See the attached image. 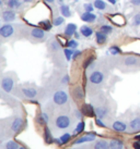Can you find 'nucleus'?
I'll list each match as a JSON object with an SVG mask.
<instances>
[{
    "mask_svg": "<svg viewBox=\"0 0 140 149\" xmlns=\"http://www.w3.org/2000/svg\"><path fill=\"white\" fill-rule=\"evenodd\" d=\"M54 102L56 104H59V106H62V104H65L68 101V95H67L66 91H56L55 94H54Z\"/></svg>",
    "mask_w": 140,
    "mask_h": 149,
    "instance_id": "1",
    "label": "nucleus"
},
{
    "mask_svg": "<svg viewBox=\"0 0 140 149\" xmlns=\"http://www.w3.org/2000/svg\"><path fill=\"white\" fill-rule=\"evenodd\" d=\"M56 126L58 128H62V130H65V128L69 127L70 124H71V121H70L69 116H59L56 119Z\"/></svg>",
    "mask_w": 140,
    "mask_h": 149,
    "instance_id": "2",
    "label": "nucleus"
},
{
    "mask_svg": "<svg viewBox=\"0 0 140 149\" xmlns=\"http://www.w3.org/2000/svg\"><path fill=\"white\" fill-rule=\"evenodd\" d=\"M13 85H14V82H13V79L10 76H6L1 81V87H2V89L6 93H10V91H12Z\"/></svg>",
    "mask_w": 140,
    "mask_h": 149,
    "instance_id": "3",
    "label": "nucleus"
},
{
    "mask_svg": "<svg viewBox=\"0 0 140 149\" xmlns=\"http://www.w3.org/2000/svg\"><path fill=\"white\" fill-rule=\"evenodd\" d=\"M90 82L92 84H95V85H98V84H101L103 82L104 79V75L102 72H100V71H94L93 73H91L90 77Z\"/></svg>",
    "mask_w": 140,
    "mask_h": 149,
    "instance_id": "4",
    "label": "nucleus"
},
{
    "mask_svg": "<svg viewBox=\"0 0 140 149\" xmlns=\"http://www.w3.org/2000/svg\"><path fill=\"white\" fill-rule=\"evenodd\" d=\"M13 33H14V29H13L11 24H4L0 29V35L4 38H8L10 36H12Z\"/></svg>",
    "mask_w": 140,
    "mask_h": 149,
    "instance_id": "5",
    "label": "nucleus"
},
{
    "mask_svg": "<svg viewBox=\"0 0 140 149\" xmlns=\"http://www.w3.org/2000/svg\"><path fill=\"white\" fill-rule=\"evenodd\" d=\"M22 126H23V120H22V118L18 116L13 120L12 124H11V130H12V132L17 133L22 128Z\"/></svg>",
    "mask_w": 140,
    "mask_h": 149,
    "instance_id": "6",
    "label": "nucleus"
},
{
    "mask_svg": "<svg viewBox=\"0 0 140 149\" xmlns=\"http://www.w3.org/2000/svg\"><path fill=\"white\" fill-rule=\"evenodd\" d=\"M94 139H95L94 134L89 133V134H87V135H84V136L78 138L77 141H74V145H79V144H82V143H86V141H94Z\"/></svg>",
    "mask_w": 140,
    "mask_h": 149,
    "instance_id": "7",
    "label": "nucleus"
},
{
    "mask_svg": "<svg viewBox=\"0 0 140 149\" xmlns=\"http://www.w3.org/2000/svg\"><path fill=\"white\" fill-rule=\"evenodd\" d=\"M81 111H82L83 116H92L95 113V109L92 108L91 104H83L82 108H81Z\"/></svg>",
    "mask_w": 140,
    "mask_h": 149,
    "instance_id": "8",
    "label": "nucleus"
},
{
    "mask_svg": "<svg viewBox=\"0 0 140 149\" xmlns=\"http://www.w3.org/2000/svg\"><path fill=\"white\" fill-rule=\"evenodd\" d=\"M95 19H96V15L93 14L92 12H87V11H86V12L81 15V20L84 22H87V23H92V22H94Z\"/></svg>",
    "mask_w": 140,
    "mask_h": 149,
    "instance_id": "9",
    "label": "nucleus"
},
{
    "mask_svg": "<svg viewBox=\"0 0 140 149\" xmlns=\"http://www.w3.org/2000/svg\"><path fill=\"white\" fill-rule=\"evenodd\" d=\"M112 127H113V130L116 131V132H125V131H126V128H127V126H126V124L123 123V122H120V121H116V122L113 123Z\"/></svg>",
    "mask_w": 140,
    "mask_h": 149,
    "instance_id": "10",
    "label": "nucleus"
},
{
    "mask_svg": "<svg viewBox=\"0 0 140 149\" xmlns=\"http://www.w3.org/2000/svg\"><path fill=\"white\" fill-rule=\"evenodd\" d=\"M70 138H71V135H70L69 133H66V134L62 135L58 139H55V143L58 144V145H65V144H67L70 141Z\"/></svg>",
    "mask_w": 140,
    "mask_h": 149,
    "instance_id": "11",
    "label": "nucleus"
},
{
    "mask_svg": "<svg viewBox=\"0 0 140 149\" xmlns=\"http://www.w3.org/2000/svg\"><path fill=\"white\" fill-rule=\"evenodd\" d=\"M23 94L26 98H34L35 96L37 95V91L35 88H31V87H28V88H23L22 89Z\"/></svg>",
    "mask_w": 140,
    "mask_h": 149,
    "instance_id": "12",
    "label": "nucleus"
},
{
    "mask_svg": "<svg viewBox=\"0 0 140 149\" xmlns=\"http://www.w3.org/2000/svg\"><path fill=\"white\" fill-rule=\"evenodd\" d=\"M32 36L36 39H42V38L45 36V31H43L42 29H38V27H35V29H32Z\"/></svg>",
    "mask_w": 140,
    "mask_h": 149,
    "instance_id": "13",
    "label": "nucleus"
},
{
    "mask_svg": "<svg viewBox=\"0 0 140 149\" xmlns=\"http://www.w3.org/2000/svg\"><path fill=\"white\" fill-rule=\"evenodd\" d=\"M94 149H111L110 143H107V141H104V139L96 141L94 144Z\"/></svg>",
    "mask_w": 140,
    "mask_h": 149,
    "instance_id": "14",
    "label": "nucleus"
},
{
    "mask_svg": "<svg viewBox=\"0 0 140 149\" xmlns=\"http://www.w3.org/2000/svg\"><path fill=\"white\" fill-rule=\"evenodd\" d=\"M14 19H16V13L13 12V11L8 10V11H4V14H2V20L4 22H11Z\"/></svg>",
    "mask_w": 140,
    "mask_h": 149,
    "instance_id": "15",
    "label": "nucleus"
},
{
    "mask_svg": "<svg viewBox=\"0 0 140 149\" xmlns=\"http://www.w3.org/2000/svg\"><path fill=\"white\" fill-rule=\"evenodd\" d=\"M76 31H77V26H76V24L70 23V24L67 25L66 29H65V35L70 37V36H72V35L76 34Z\"/></svg>",
    "mask_w": 140,
    "mask_h": 149,
    "instance_id": "16",
    "label": "nucleus"
},
{
    "mask_svg": "<svg viewBox=\"0 0 140 149\" xmlns=\"http://www.w3.org/2000/svg\"><path fill=\"white\" fill-rule=\"evenodd\" d=\"M110 147H111V149H123L124 144L119 139H112L110 141Z\"/></svg>",
    "mask_w": 140,
    "mask_h": 149,
    "instance_id": "17",
    "label": "nucleus"
},
{
    "mask_svg": "<svg viewBox=\"0 0 140 149\" xmlns=\"http://www.w3.org/2000/svg\"><path fill=\"white\" fill-rule=\"evenodd\" d=\"M95 37H96V42L99 45H103L104 42H106V34H104L101 31L95 33Z\"/></svg>",
    "mask_w": 140,
    "mask_h": 149,
    "instance_id": "18",
    "label": "nucleus"
},
{
    "mask_svg": "<svg viewBox=\"0 0 140 149\" xmlns=\"http://www.w3.org/2000/svg\"><path fill=\"white\" fill-rule=\"evenodd\" d=\"M80 33L82 34L84 37H90L91 35L93 34V29H91L90 26L84 25V26H82V27L80 29Z\"/></svg>",
    "mask_w": 140,
    "mask_h": 149,
    "instance_id": "19",
    "label": "nucleus"
},
{
    "mask_svg": "<svg viewBox=\"0 0 140 149\" xmlns=\"http://www.w3.org/2000/svg\"><path fill=\"white\" fill-rule=\"evenodd\" d=\"M130 128L132 131H139L140 130V116L135 118L132 121H130Z\"/></svg>",
    "mask_w": 140,
    "mask_h": 149,
    "instance_id": "20",
    "label": "nucleus"
},
{
    "mask_svg": "<svg viewBox=\"0 0 140 149\" xmlns=\"http://www.w3.org/2000/svg\"><path fill=\"white\" fill-rule=\"evenodd\" d=\"M95 114H96L98 118L102 119V118H104V116L107 114V109L106 108H103V107L96 108V109H95Z\"/></svg>",
    "mask_w": 140,
    "mask_h": 149,
    "instance_id": "21",
    "label": "nucleus"
},
{
    "mask_svg": "<svg viewBox=\"0 0 140 149\" xmlns=\"http://www.w3.org/2000/svg\"><path fill=\"white\" fill-rule=\"evenodd\" d=\"M19 144L14 141H9L4 144V149H19Z\"/></svg>",
    "mask_w": 140,
    "mask_h": 149,
    "instance_id": "22",
    "label": "nucleus"
},
{
    "mask_svg": "<svg viewBox=\"0 0 140 149\" xmlns=\"http://www.w3.org/2000/svg\"><path fill=\"white\" fill-rule=\"evenodd\" d=\"M137 62H138V59L134 56H129L125 59V64L126 65H135V64H137Z\"/></svg>",
    "mask_w": 140,
    "mask_h": 149,
    "instance_id": "23",
    "label": "nucleus"
},
{
    "mask_svg": "<svg viewBox=\"0 0 140 149\" xmlns=\"http://www.w3.org/2000/svg\"><path fill=\"white\" fill-rule=\"evenodd\" d=\"M60 12H62V14L65 17H69L70 15H71V12H70L69 7H68V6H66V4H62V7H60Z\"/></svg>",
    "mask_w": 140,
    "mask_h": 149,
    "instance_id": "24",
    "label": "nucleus"
},
{
    "mask_svg": "<svg viewBox=\"0 0 140 149\" xmlns=\"http://www.w3.org/2000/svg\"><path fill=\"white\" fill-rule=\"evenodd\" d=\"M44 135H45V141H46V143H52V141H54V138H53V136H52V133H50V131H49V128L46 126L45 127V130H44Z\"/></svg>",
    "mask_w": 140,
    "mask_h": 149,
    "instance_id": "25",
    "label": "nucleus"
},
{
    "mask_svg": "<svg viewBox=\"0 0 140 149\" xmlns=\"http://www.w3.org/2000/svg\"><path fill=\"white\" fill-rule=\"evenodd\" d=\"M84 126H86V123H84V122H79L78 125H77V127H76V130H74V136H77L78 134L82 133L83 131H84Z\"/></svg>",
    "mask_w": 140,
    "mask_h": 149,
    "instance_id": "26",
    "label": "nucleus"
},
{
    "mask_svg": "<svg viewBox=\"0 0 140 149\" xmlns=\"http://www.w3.org/2000/svg\"><path fill=\"white\" fill-rule=\"evenodd\" d=\"M37 120H38V122L41 124H47V122H48V116H47V113H45V112L41 113L38 116V118H37Z\"/></svg>",
    "mask_w": 140,
    "mask_h": 149,
    "instance_id": "27",
    "label": "nucleus"
},
{
    "mask_svg": "<svg viewBox=\"0 0 140 149\" xmlns=\"http://www.w3.org/2000/svg\"><path fill=\"white\" fill-rule=\"evenodd\" d=\"M94 7L99 10H105L106 9V3L104 2L103 0H95L94 1Z\"/></svg>",
    "mask_w": 140,
    "mask_h": 149,
    "instance_id": "28",
    "label": "nucleus"
},
{
    "mask_svg": "<svg viewBox=\"0 0 140 149\" xmlns=\"http://www.w3.org/2000/svg\"><path fill=\"white\" fill-rule=\"evenodd\" d=\"M64 52H65V56H66V59L68 61H70L72 57H74V50H71V48H66V49H64Z\"/></svg>",
    "mask_w": 140,
    "mask_h": 149,
    "instance_id": "29",
    "label": "nucleus"
},
{
    "mask_svg": "<svg viewBox=\"0 0 140 149\" xmlns=\"http://www.w3.org/2000/svg\"><path fill=\"white\" fill-rule=\"evenodd\" d=\"M19 1L18 0H8V7L9 8H12V9H16V8H19Z\"/></svg>",
    "mask_w": 140,
    "mask_h": 149,
    "instance_id": "30",
    "label": "nucleus"
},
{
    "mask_svg": "<svg viewBox=\"0 0 140 149\" xmlns=\"http://www.w3.org/2000/svg\"><path fill=\"white\" fill-rule=\"evenodd\" d=\"M67 46H68V48L74 49V48H77V47H78V42H77V40H74V39H70V40L67 42Z\"/></svg>",
    "mask_w": 140,
    "mask_h": 149,
    "instance_id": "31",
    "label": "nucleus"
},
{
    "mask_svg": "<svg viewBox=\"0 0 140 149\" xmlns=\"http://www.w3.org/2000/svg\"><path fill=\"white\" fill-rule=\"evenodd\" d=\"M112 31H113V29H112L111 26H108V25L101 26V32H103L104 34H110V33H112Z\"/></svg>",
    "mask_w": 140,
    "mask_h": 149,
    "instance_id": "32",
    "label": "nucleus"
},
{
    "mask_svg": "<svg viewBox=\"0 0 140 149\" xmlns=\"http://www.w3.org/2000/svg\"><path fill=\"white\" fill-rule=\"evenodd\" d=\"M110 52H111L112 54H114V56H115V54H120L122 51H120V49L117 47V46H113V47H111V48H110Z\"/></svg>",
    "mask_w": 140,
    "mask_h": 149,
    "instance_id": "33",
    "label": "nucleus"
},
{
    "mask_svg": "<svg viewBox=\"0 0 140 149\" xmlns=\"http://www.w3.org/2000/svg\"><path fill=\"white\" fill-rule=\"evenodd\" d=\"M64 17H56L55 19V21H54V25L55 26H59V25H62V23H64Z\"/></svg>",
    "mask_w": 140,
    "mask_h": 149,
    "instance_id": "34",
    "label": "nucleus"
},
{
    "mask_svg": "<svg viewBox=\"0 0 140 149\" xmlns=\"http://www.w3.org/2000/svg\"><path fill=\"white\" fill-rule=\"evenodd\" d=\"M83 96H84V95H83L82 89H81L80 87H79V88H77V89H76V97H77V98H79V99H82Z\"/></svg>",
    "mask_w": 140,
    "mask_h": 149,
    "instance_id": "35",
    "label": "nucleus"
},
{
    "mask_svg": "<svg viewBox=\"0 0 140 149\" xmlns=\"http://www.w3.org/2000/svg\"><path fill=\"white\" fill-rule=\"evenodd\" d=\"M134 25H136V26L140 25V13H137L134 17Z\"/></svg>",
    "mask_w": 140,
    "mask_h": 149,
    "instance_id": "36",
    "label": "nucleus"
},
{
    "mask_svg": "<svg viewBox=\"0 0 140 149\" xmlns=\"http://www.w3.org/2000/svg\"><path fill=\"white\" fill-rule=\"evenodd\" d=\"M93 9H94V7H93L91 3L84 4V10H86L87 12H92V11H93Z\"/></svg>",
    "mask_w": 140,
    "mask_h": 149,
    "instance_id": "37",
    "label": "nucleus"
},
{
    "mask_svg": "<svg viewBox=\"0 0 140 149\" xmlns=\"http://www.w3.org/2000/svg\"><path fill=\"white\" fill-rule=\"evenodd\" d=\"M95 124H96V125H99L100 127H105V124H104L103 122H102V120H101L100 118H98V119L95 120Z\"/></svg>",
    "mask_w": 140,
    "mask_h": 149,
    "instance_id": "38",
    "label": "nucleus"
},
{
    "mask_svg": "<svg viewBox=\"0 0 140 149\" xmlns=\"http://www.w3.org/2000/svg\"><path fill=\"white\" fill-rule=\"evenodd\" d=\"M43 25H45V29H50V27H52V24H50V22H49V21L43 22Z\"/></svg>",
    "mask_w": 140,
    "mask_h": 149,
    "instance_id": "39",
    "label": "nucleus"
},
{
    "mask_svg": "<svg viewBox=\"0 0 140 149\" xmlns=\"http://www.w3.org/2000/svg\"><path fill=\"white\" fill-rule=\"evenodd\" d=\"M52 48H53V50H55V51H56V50L59 48V44H58L57 42H54L53 45H52Z\"/></svg>",
    "mask_w": 140,
    "mask_h": 149,
    "instance_id": "40",
    "label": "nucleus"
},
{
    "mask_svg": "<svg viewBox=\"0 0 140 149\" xmlns=\"http://www.w3.org/2000/svg\"><path fill=\"white\" fill-rule=\"evenodd\" d=\"M93 60H94V58H90V59H89V60H87V61L84 62V68H88V66L90 65V63L92 62Z\"/></svg>",
    "mask_w": 140,
    "mask_h": 149,
    "instance_id": "41",
    "label": "nucleus"
},
{
    "mask_svg": "<svg viewBox=\"0 0 140 149\" xmlns=\"http://www.w3.org/2000/svg\"><path fill=\"white\" fill-rule=\"evenodd\" d=\"M68 81H69V76H68V75H66V76H64V79H62V83L67 84V83H68Z\"/></svg>",
    "mask_w": 140,
    "mask_h": 149,
    "instance_id": "42",
    "label": "nucleus"
},
{
    "mask_svg": "<svg viewBox=\"0 0 140 149\" xmlns=\"http://www.w3.org/2000/svg\"><path fill=\"white\" fill-rule=\"evenodd\" d=\"M81 54V51H79V50H77V51H74V57H72V59H76L78 56H80Z\"/></svg>",
    "mask_w": 140,
    "mask_h": 149,
    "instance_id": "43",
    "label": "nucleus"
},
{
    "mask_svg": "<svg viewBox=\"0 0 140 149\" xmlns=\"http://www.w3.org/2000/svg\"><path fill=\"white\" fill-rule=\"evenodd\" d=\"M134 148L135 149H140V141H136V143H134Z\"/></svg>",
    "mask_w": 140,
    "mask_h": 149,
    "instance_id": "44",
    "label": "nucleus"
},
{
    "mask_svg": "<svg viewBox=\"0 0 140 149\" xmlns=\"http://www.w3.org/2000/svg\"><path fill=\"white\" fill-rule=\"evenodd\" d=\"M82 111H77L76 112V116H77V118H78V119H81V118H82Z\"/></svg>",
    "mask_w": 140,
    "mask_h": 149,
    "instance_id": "45",
    "label": "nucleus"
},
{
    "mask_svg": "<svg viewBox=\"0 0 140 149\" xmlns=\"http://www.w3.org/2000/svg\"><path fill=\"white\" fill-rule=\"evenodd\" d=\"M132 1V4H135V6H140V0H130Z\"/></svg>",
    "mask_w": 140,
    "mask_h": 149,
    "instance_id": "46",
    "label": "nucleus"
},
{
    "mask_svg": "<svg viewBox=\"0 0 140 149\" xmlns=\"http://www.w3.org/2000/svg\"><path fill=\"white\" fill-rule=\"evenodd\" d=\"M108 2H111L112 4H115L116 3V0H107Z\"/></svg>",
    "mask_w": 140,
    "mask_h": 149,
    "instance_id": "47",
    "label": "nucleus"
},
{
    "mask_svg": "<svg viewBox=\"0 0 140 149\" xmlns=\"http://www.w3.org/2000/svg\"><path fill=\"white\" fill-rule=\"evenodd\" d=\"M46 2H49V3H52V2H54V0H45Z\"/></svg>",
    "mask_w": 140,
    "mask_h": 149,
    "instance_id": "48",
    "label": "nucleus"
},
{
    "mask_svg": "<svg viewBox=\"0 0 140 149\" xmlns=\"http://www.w3.org/2000/svg\"><path fill=\"white\" fill-rule=\"evenodd\" d=\"M136 139H137V141H140V135H137V136H136Z\"/></svg>",
    "mask_w": 140,
    "mask_h": 149,
    "instance_id": "49",
    "label": "nucleus"
},
{
    "mask_svg": "<svg viewBox=\"0 0 140 149\" xmlns=\"http://www.w3.org/2000/svg\"><path fill=\"white\" fill-rule=\"evenodd\" d=\"M19 149H26V148H25V147H20Z\"/></svg>",
    "mask_w": 140,
    "mask_h": 149,
    "instance_id": "50",
    "label": "nucleus"
},
{
    "mask_svg": "<svg viewBox=\"0 0 140 149\" xmlns=\"http://www.w3.org/2000/svg\"><path fill=\"white\" fill-rule=\"evenodd\" d=\"M25 1H28V2H30V1H32V0H25Z\"/></svg>",
    "mask_w": 140,
    "mask_h": 149,
    "instance_id": "51",
    "label": "nucleus"
},
{
    "mask_svg": "<svg viewBox=\"0 0 140 149\" xmlns=\"http://www.w3.org/2000/svg\"><path fill=\"white\" fill-rule=\"evenodd\" d=\"M60 1H64V0H60Z\"/></svg>",
    "mask_w": 140,
    "mask_h": 149,
    "instance_id": "52",
    "label": "nucleus"
}]
</instances>
